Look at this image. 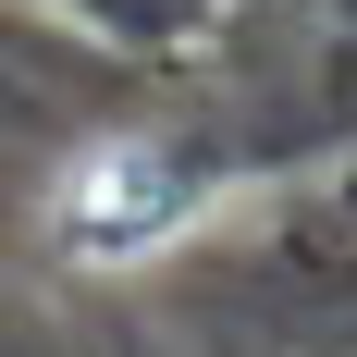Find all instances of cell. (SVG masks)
Wrapping results in <instances>:
<instances>
[{
  "mask_svg": "<svg viewBox=\"0 0 357 357\" xmlns=\"http://www.w3.org/2000/svg\"><path fill=\"white\" fill-rule=\"evenodd\" d=\"M62 247L74 259H148V247H173L185 234V173L160 160V148H136V136H111V148H86L62 173Z\"/></svg>",
  "mask_w": 357,
  "mask_h": 357,
  "instance_id": "obj_1",
  "label": "cell"
}]
</instances>
